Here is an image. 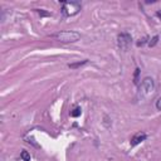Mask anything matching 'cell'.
<instances>
[{
  "label": "cell",
  "mask_w": 161,
  "mask_h": 161,
  "mask_svg": "<svg viewBox=\"0 0 161 161\" xmlns=\"http://www.w3.org/2000/svg\"><path fill=\"white\" fill-rule=\"evenodd\" d=\"M54 38H57L62 43H74V42L79 40L80 34L74 30H63V31L54 34Z\"/></svg>",
  "instance_id": "1"
},
{
  "label": "cell",
  "mask_w": 161,
  "mask_h": 161,
  "mask_svg": "<svg viewBox=\"0 0 161 161\" xmlns=\"http://www.w3.org/2000/svg\"><path fill=\"white\" fill-rule=\"evenodd\" d=\"M153 89H155L153 79L150 77H146L142 80V83L140 84V96L141 97H148L153 93Z\"/></svg>",
  "instance_id": "2"
},
{
  "label": "cell",
  "mask_w": 161,
  "mask_h": 161,
  "mask_svg": "<svg viewBox=\"0 0 161 161\" xmlns=\"http://www.w3.org/2000/svg\"><path fill=\"white\" fill-rule=\"evenodd\" d=\"M63 13L68 16H72V15H75L78 14V11L80 10V3L78 1H65L64 5H63Z\"/></svg>",
  "instance_id": "3"
},
{
  "label": "cell",
  "mask_w": 161,
  "mask_h": 161,
  "mask_svg": "<svg viewBox=\"0 0 161 161\" xmlns=\"http://www.w3.org/2000/svg\"><path fill=\"white\" fill-rule=\"evenodd\" d=\"M117 43H118L119 49L127 50L128 47H130L131 43H132V38H131V35H130L128 33H121V34H118V36H117Z\"/></svg>",
  "instance_id": "4"
},
{
  "label": "cell",
  "mask_w": 161,
  "mask_h": 161,
  "mask_svg": "<svg viewBox=\"0 0 161 161\" xmlns=\"http://www.w3.org/2000/svg\"><path fill=\"white\" fill-rule=\"evenodd\" d=\"M145 138H146V133H143V132L137 133V135L132 138V141H131V146H136V145H138V143L142 142Z\"/></svg>",
  "instance_id": "5"
},
{
  "label": "cell",
  "mask_w": 161,
  "mask_h": 161,
  "mask_svg": "<svg viewBox=\"0 0 161 161\" xmlns=\"http://www.w3.org/2000/svg\"><path fill=\"white\" fill-rule=\"evenodd\" d=\"M20 157L23 158V161H30V155H29V152H28V151H25V150H23V151H21Z\"/></svg>",
  "instance_id": "6"
},
{
  "label": "cell",
  "mask_w": 161,
  "mask_h": 161,
  "mask_svg": "<svg viewBox=\"0 0 161 161\" xmlns=\"http://www.w3.org/2000/svg\"><path fill=\"white\" fill-rule=\"evenodd\" d=\"M80 112H82L80 108L77 107V108H74V109L70 112V116H72V117H78V116H80Z\"/></svg>",
  "instance_id": "7"
},
{
  "label": "cell",
  "mask_w": 161,
  "mask_h": 161,
  "mask_svg": "<svg viewBox=\"0 0 161 161\" xmlns=\"http://www.w3.org/2000/svg\"><path fill=\"white\" fill-rule=\"evenodd\" d=\"M157 42H158V36H157V35H155V36L150 40L148 45H150V47H153V45H156V43H157Z\"/></svg>",
  "instance_id": "8"
},
{
  "label": "cell",
  "mask_w": 161,
  "mask_h": 161,
  "mask_svg": "<svg viewBox=\"0 0 161 161\" xmlns=\"http://www.w3.org/2000/svg\"><path fill=\"white\" fill-rule=\"evenodd\" d=\"M156 108H157L158 111H161V97L156 101Z\"/></svg>",
  "instance_id": "9"
},
{
  "label": "cell",
  "mask_w": 161,
  "mask_h": 161,
  "mask_svg": "<svg viewBox=\"0 0 161 161\" xmlns=\"http://www.w3.org/2000/svg\"><path fill=\"white\" fill-rule=\"evenodd\" d=\"M84 63H87V62L84 60V62H82V63H77V64H69V68H75V67H79V65H82V64H84Z\"/></svg>",
  "instance_id": "10"
},
{
  "label": "cell",
  "mask_w": 161,
  "mask_h": 161,
  "mask_svg": "<svg viewBox=\"0 0 161 161\" xmlns=\"http://www.w3.org/2000/svg\"><path fill=\"white\" fill-rule=\"evenodd\" d=\"M146 39H147V38H146V36H145V38H143V39H140V42H138V43H137V45H138V47H140V45H143V44H145V43H146Z\"/></svg>",
  "instance_id": "11"
},
{
  "label": "cell",
  "mask_w": 161,
  "mask_h": 161,
  "mask_svg": "<svg viewBox=\"0 0 161 161\" xmlns=\"http://www.w3.org/2000/svg\"><path fill=\"white\" fill-rule=\"evenodd\" d=\"M138 73H140V69H136V73H135V83L138 82Z\"/></svg>",
  "instance_id": "12"
},
{
  "label": "cell",
  "mask_w": 161,
  "mask_h": 161,
  "mask_svg": "<svg viewBox=\"0 0 161 161\" xmlns=\"http://www.w3.org/2000/svg\"><path fill=\"white\" fill-rule=\"evenodd\" d=\"M157 16L161 19V10H160V11H157Z\"/></svg>",
  "instance_id": "13"
}]
</instances>
